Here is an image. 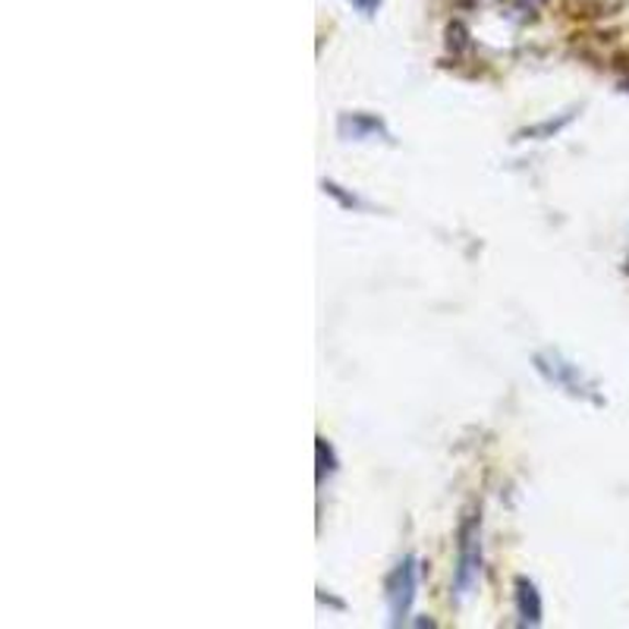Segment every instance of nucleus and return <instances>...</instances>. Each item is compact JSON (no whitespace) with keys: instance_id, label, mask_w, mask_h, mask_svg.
<instances>
[{"instance_id":"f257e3e1","label":"nucleus","mask_w":629,"mask_h":629,"mask_svg":"<svg viewBox=\"0 0 629 629\" xmlns=\"http://www.w3.org/2000/svg\"><path fill=\"white\" fill-rule=\"evenodd\" d=\"M416 579H419V570H416V560H412V557H406L400 567L391 573V579H387V607H391L394 624L406 620V614H409V607H412Z\"/></svg>"},{"instance_id":"f03ea898","label":"nucleus","mask_w":629,"mask_h":629,"mask_svg":"<svg viewBox=\"0 0 629 629\" xmlns=\"http://www.w3.org/2000/svg\"><path fill=\"white\" fill-rule=\"evenodd\" d=\"M459 570H456V592L469 595V589L476 585L478 570H481V545H478L476 520H469L459 535Z\"/></svg>"},{"instance_id":"7ed1b4c3","label":"nucleus","mask_w":629,"mask_h":629,"mask_svg":"<svg viewBox=\"0 0 629 629\" xmlns=\"http://www.w3.org/2000/svg\"><path fill=\"white\" fill-rule=\"evenodd\" d=\"M516 607H520V617L526 624L541 620V602H538V592L528 579H516Z\"/></svg>"}]
</instances>
